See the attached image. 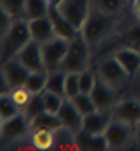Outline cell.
<instances>
[{"instance_id":"obj_32","label":"cell","mask_w":140,"mask_h":151,"mask_svg":"<svg viewBox=\"0 0 140 151\" xmlns=\"http://www.w3.org/2000/svg\"><path fill=\"white\" fill-rule=\"evenodd\" d=\"M94 85H96V78H94V74L90 70L79 72V87H81V92H88V94H90L92 88H94Z\"/></svg>"},{"instance_id":"obj_11","label":"cell","mask_w":140,"mask_h":151,"mask_svg":"<svg viewBox=\"0 0 140 151\" xmlns=\"http://www.w3.org/2000/svg\"><path fill=\"white\" fill-rule=\"evenodd\" d=\"M105 137H107V142H109V149H123L129 144V138H131L129 124L113 118V122H111L109 127L105 129Z\"/></svg>"},{"instance_id":"obj_34","label":"cell","mask_w":140,"mask_h":151,"mask_svg":"<svg viewBox=\"0 0 140 151\" xmlns=\"http://www.w3.org/2000/svg\"><path fill=\"white\" fill-rule=\"evenodd\" d=\"M127 41H129V46H135L136 50H140V24L129 29Z\"/></svg>"},{"instance_id":"obj_4","label":"cell","mask_w":140,"mask_h":151,"mask_svg":"<svg viewBox=\"0 0 140 151\" xmlns=\"http://www.w3.org/2000/svg\"><path fill=\"white\" fill-rule=\"evenodd\" d=\"M70 41L65 39V37L55 35L52 41L41 44L42 48V59H44V66H46V72H54L61 68V63L68 52Z\"/></svg>"},{"instance_id":"obj_15","label":"cell","mask_w":140,"mask_h":151,"mask_svg":"<svg viewBox=\"0 0 140 151\" xmlns=\"http://www.w3.org/2000/svg\"><path fill=\"white\" fill-rule=\"evenodd\" d=\"M113 118L114 120H122L125 124H138L140 122V101L136 100H123L120 103H116L113 107Z\"/></svg>"},{"instance_id":"obj_29","label":"cell","mask_w":140,"mask_h":151,"mask_svg":"<svg viewBox=\"0 0 140 151\" xmlns=\"http://www.w3.org/2000/svg\"><path fill=\"white\" fill-rule=\"evenodd\" d=\"M42 100H44V107H46V111L59 112V109H61V105L65 101V98L55 94V92H52V90H44V92H42Z\"/></svg>"},{"instance_id":"obj_35","label":"cell","mask_w":140,"mask_h":151,"mask_svg":"<svg viewBox=\"0 0 140 151\" xmlns=\"http://www.w3.org/2000/svg\"><path fill=\"white\" fill-rule=\"evenodd\" d=\"M133 13L140 20V0H133Z\"/></svg>"},{"instance_id":"obj_30","label":"cell","mask_w":140,"mask_h":151,"mask_svg":"<svg viewBox=\"0 0 140 151\" xmlns=\"http://www.w3.org/2000/svg\"><path fill=\"white\" fill-rule=\"evenodd\" d=\"M65 90H66V98H74L76 94L81 92V87H79V72H66Z\"/></svg>"},{"instance_id":"obj_25","label":"cell","mask_w":140,"mask_h":151,"mask_svg":"<svg viewBox=\"0 0 140 151\" xmlns=\"http://www.w3.org/2000/svg\"><path fill=\"white\" fill-rule=\"evenodd\" d=\"M70 100L74 101V105L78 107V111L83 116L90 114V112H94V111H98V107H96V103H94L92 94H88V92H79V94L74 96V98H70Z\"/></svg>"},{"instance_id":"obj_9","label":"cell","mask_w":140,"mask_h":151,"mask_svg":"<svg viewBox=\"0 0 140 151\" xmlns=\"http://www.w3.org/2000/svg\"><path fill=\"white\" fill-rule=\"evenodd\" d=\"M15 57H17L29 72H46L44 59H42V48H41V44L37 41H33V39L29 41Z\"/></svg>"},{"instance_id":"obj_13","label":"cell","mask_w":140,"mask_h":151,"mask_svg":"<svg viewBox=\"0 0 140 151\" xmlns=\"http://www.w3.org/2000/svg\"><path fill=\"white\" fill-rule=\"evenodd\" d=\"M59 118H61V122L65 127H68V129H72L74 133H78L83 129V114L78 111V107L74 105V101L70 100V98H65V101L61 105V109H59Z\"/></svg>"},{"instance_id":"obj_17","label":"cell","mask_w":140,"mask_h":151,"mask_svg":"<svg viewBox=\"0 0 140 151\" xmlns=\"http://www.w3.org/2000/svg\"><path fill=\"white\" fill-rule=\"evenodd\" d=\"M111 122H113V114H109V111H94L83 118V129L88 133L100 134L105 133Z\"/></svg>"},{"instance_id":"obj_24","label":"cell","mask_w":140,"mask_h":151,"mask_svg":"<svg viewBox=\"0 0 140 151\" xmlns=\"http://www.w3.org/2000/svg\"><path fill=\"white\" fill-rule=\"evenodd\" d=\"M19 112H22V109L15 103V100L9 96V92H4L0 96V120L13 118V116H17Z\"/></svg>"},{"instance_id":"obj_12","label":"cell","mask_w":140,"mask_h":151,"mask_svg":"<svg viewBox=\"0 0 140 151\" xmlns=\"http://www.w3.org/2000/svg\"><path fill=\"white\" fill-rule=\"evenodd\" d=\"M28 26H29V33H32V39L37 41L39 44H44L52 41L55 33V28L52 24L50 17H39V19H29L28 20Z\"/></svg>"},{"instance_id":"obj_16","label":"cell","mask_w":140,"mask_h":151,"mask_svg":"<svg viewBox=\"0 0 140 151\" xmlns=\"http://www.w3.org/2000/svg\"><path fill=\"white\" fill-rule=\"evenodd\" d=\"M90 94L94 98V103H96V107H98V111H113L114 92H113V87H111L107 81L96 79V85H94Z\"/></svg>"},{"instance_id":"obj_37","label":"cell","mask_w":140,"mask_h":151,"mask_svg":"<svg viewBox=\"0 0 140 151\" xmlns=\"http://www.w3.org/2000/svg\"><path fill=\"white\" fill-rule=\"evenodd\" d=\"M50 4H59V0H48Z\"/></svg>"},{"instance_id":"obj_36","label":"cell","mask_w":140,"mask_h":151,"mask_svg":"<svg viewBox=\"0 0 140 151\" xmlns=\"http://www.w3.org/2000/svg\"><path fill=\"white\" fill-rule=\"evenodd\" d=\"M136 125H138V127H136V142L140 144V122H138Z\"/></svg>"},{"instance_id":"obj_22","label":"cell","mask_w":140,"mask_h":151,"mask_svg":"<svg viewBox=\"0 0 140 151\" xmlns=\"http://www.w3.org/2000/svg\"><path fill=\"white\" fill-rule=\"evenodd\" d=\"M65 78H66V72L65 70H54V72H48V79H46V90H52L59 96L66 98V90H65Z\"/></svg>"},{"instance_id":"obj_7","label":"cell","mask_w":140,"mask_h":151,"mask_svg":"<svg viewBox=\"0 0 140 151\" xmlns=\"http://www.w3.org/2000/svg\"><path fill=\"white\" fill-rule=\"evenodd\" d=\"M32 129V122L28 120V116L24 112H19L17 116L2 120V125H0V134H2V140L11 142V140H19L24 134Z\"/></svg>"},{"instance_id":"obj_2","label":"cell","mask_w":140,"mask_h":151,"mask_svg":"<svg viewBox=\"0 0 140 151\" xmlns=\"http://www.w3.org/2000/svg\"><path fill=\"white\" fill-rule=\"evenodd\" d=\"M113 15H107L100 9H96L92 6L90 13H88V17L85 20L83 28H81V35H83V39L88 42V44H96L100 42L103 37L109 33V29L113 28Z\"/></svg>"},{"instance_id":"obj_18","label":"cell","mask_w":140,"mask_h":151,"mask_svg":"<svg viewBox=\"0 0 140 151\" xmlns=\"http://www.w3.org/2000/svg\"><path fill=\"white\" fill-rule=\"evenodd\" d=\"M113 55L120 61V65L127 70L129 76L138 72V68H140V50H136L135 46H122Z\"/></svg>"},{"instance_id":"obj_14","label":"cell","mask_w":140,"mask_h":151,"mask_svg":"<svg viewBox=\"0 0 140 151\" xmlns=\"http://www.w3.org/2000/svg\"><path fill=\"white\" fill-rule=\"evenodd\" d=\"M76 146L78 149H85V151H107L109 142H107L105 133L94 134V133L81 129L76 133Z\"/></svg>"},{"instance_id":"obj_20","label":"cell","mask_w":140,"mask_h":151,"mask_svg":"<svg viewBox=\"0 0 140 151\" xmlns=\"http://www.w3.org/2000/svg\"><path fill=\"white\" fill-rule=\"evenodd\" d=\"M54 144H55V134H54V131H48V129H33L32 146L35 149H41V151L54 149Z\"/></svg>"},{"instance_id":"obj_3","label":"cell","mask_w":140,"mask_h":151,"mask_svg":"<svg viewBox=\"0 0 140 151\" xmlns=\"http://www.w3.org/2000/svg\"><path fill=\"white\" fill-rule=\"evenodd\" d=\"M88 63V42L83 39V35H79L78 39L70 41L68 52L61 63V70L65 72H83L87 70Z\"/></svg>"},{"instance_id":"obj_5","label":"cell","mask_w":140,"mask_h":151,"mask_svg":"<svg viewBox=\"0 0 140 151\" xmlns=\"http://www.w3.org/2000/svg\"><path fill=\"white\" fill-rule=\"evenodd\" d=\"M29 76V70L22 65L17 57H11L7 61H2V94L4 92H9L11 88L15 87H20L24 85L26 78Z\"/></svg>"},{"instance_id":"obj_21","label":"cell","mask_w":140,"mask_h":151,"mask_svg":"<svg viewBox=\"0 0 140 151\" xmlns=\"http://www.w3.org/2000/svg\"><path fill=\"white\" fill-rule=\"evenodd\" d=\"M50 11V2L48 0H26L24 6V19H39V17H48Z\"/></svg>"},{"instance_id":"obj_26","label":"cell","mask_w":140,"mask_h":151,"mask_svg":"<svg viewBox=\"0 0 140 151\" xmlns=\"http://www.w3.org/2000/svg\"><path fill=\"white\" fill-rule=\"evenodd\" d=\"M46 111V107H44V100H42V92L41 94H33L32 98H29V101L24 109H22V112L28 116V120L32 122V120L37 116V114H41V112Z\"/></svg>"},{"instance_id":"obj_27","label":"cell","mask_w":140,"mask_h":151,"mask_svg":"<svg viewBox=\"0 0 140 151\" xmlns=\"http://www.w3.org/2000/svg\"><path fill=\"white\" fill-rule=\"evenodd\" d=\"M2 9L7 11L13 19H24V6L26 0H0Z\"/></svg>"},{"instance_id":"obj_19","label":"cell","mask_w":140,"mask_h":151,"mask_svg":"<svg viewBox=\"0 0 140 151\" xmlns=\"http://www.w3.org/2000/svg\"><path fill=\"white\" fill-rule=\"evenodd\" d=\"M63 125L61 118H59L57 112H50V111H44L41 114H37L32 120V129H48V131H55Z\"/></svg>"},{"instance_id":"obj_6","label":"cell","mask_w":140,"mask_h":151,"mask_svg":"<svg viewBox=\"0 0 140 151\" xmlns=\"http://www.w3.org/2000/svg\"><path fill=\"white\" fill-rule=\"evenodd\" d=\"M57 7L79 32L83 28L88 13L92 9V0H59Z\"/></svg>"},{"instance_id":"obj_8","label":"cell","mask_w":140,"mask_h":151,"mask_svg":"<svg viewBox=\"0 0 140 151\" xmlns=\"http://www.w3.org/2000/svg\"><path fill=\"white\" fill-rule=\"evenodd\" d=\"M98 70H100L101 79H103V81H107L111 87H118V85H122V83L129 78L127 70H125L123 66L120 65V61H118L114 55H109V57H105V59H101V61H100V66H98Z\"/></svg>"},{"instance_id":"obj_33","label":"cell","mask_w":140,"mask_h":151,"mask_svg":"<svg viewBox=\"0 0 140 151\" xmlns=\"http://www.w3.org/2000/svg\"><path fill=\"white\" fill-rule=\"evenodd\" d=\"M13 22H15V19L7 11H4V9L0 11V35L4 37L7 32H9L11 26H13Z\"/></svg>"},{"instance_id":"obj_28","label":"cell","mask_w":140,"mask_h":151,"mask_svg":"<svg viewBox=\"0 0 140 151\" xmlns=\"http://www.w3.org/2000/svg\"><path fill=\"white\" fill-rule=\"evenodd\" d=\"M92 6L107 15H116L122 11L123 0H92Z\"/></svg>"},{"instance_id":"obj_10","label":"cell","mask_w":140,"mask_h":151,"mask_svg":"<svg viewBox=\"0 0 140 151\" xmlns=\"http://www.w3.org/2000/svg\"><path fill=\"white\" fill-rule=\"evenodd\" d=\"M48 17H50L52 24H54V28H55V33L59 37H65V39H68V41H74V39H78V37L81 35L79 29L61 13V9L57 7V4H50Z\"/></svg>"},{"instance_id":"obj_23","label":"cell","mask_w":140,"mask_h":151,"mask_svg":"<svg viewBox=\"0 0 140 151\" xmlns=\"http://www.w3.org/2000/svg\"><path fill=\"white\" fill-rule=\"evenodd\" d=\"M46 79H48V72H29V76L24 81V87L32 94H41L46 90Z\"/></svg>"},{"instance_id":"obj_1","label":"cell","mask_w":140,"mask_h":151,"mask_svg":"<svg viewBox=\"0 0 140 151\" xmlns=\"http://www.w3.org/2000/svg\"><path fill=\"white\" fill-rule=\"evenodd\" d=\"M29 41H32V33H29L28 20L15 19L11 29L2 37V61L15 57Z\"/></svg>"},{"instance_id":"obj_31","label":"cell","mask_w":140,"mask_h":151,"mask_svg":"<svg viewBox=\"0 0 140 151\" xmlns=\"http://www.w3.org/2000/svg\"><path fill=\"white\" fill-rule=\"evenodd\" d=\"M9 96L15 100V103L19 105L20 109H24L26 105H28V101H29V98H32L33 94L29 92V90L24 87V85H20V87H15V88H11L9 90Z\"/></svg>"}]
</instances>
